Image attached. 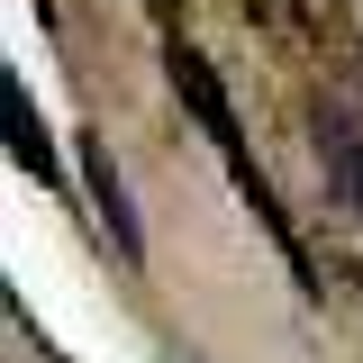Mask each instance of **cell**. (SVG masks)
Returning a JSON list of instances; mask_svg holds the SVG:
<instances>
[{
	"label": "cell",
	"mask_w": 363,
	"mask_h": 363,
	"mask_svg": "<svg viewBox=\"0 0 363 363\" xmlns=\"http://www.w3.org/2000/svg\"><path fill=\"white\" fill-rule=\"evenodd\" d=\"M91 191H100V218H109V236H118V255H136L145 236H136V209H128V182H118V164L91 145Z\"/></svg>",
	"instance_id": "cell-1"
},
{
	"label": "cell",
	"mask_w": 363,
	"mask_h": 363,
	"mask_svg": "<svg viewBox=\"0 0 363 363\" xmlns=\"http://www.w3.org/2000/svg\"><path fill=\"white\" fill-rule=\"evenodd\" d=\"M9 155L28 164V173H55V145H45V118L28 109V91L9 82Z\"/></svg>",
	"instance_id": "cell-2"
}]
</instances>
